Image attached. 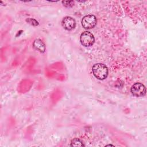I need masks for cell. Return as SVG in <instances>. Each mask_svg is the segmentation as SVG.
Listing matches in <instances>:
<instances>
[{
    "instance_id": "277c9868",
    "label": "cell",
    "mask_w": 147,
    "mask_h": 147,
    "mask_svg": "<svg viewBox=\"0 0 147 147\" xmlns=\"http://www.w3.org/2000/svg\"><path fill=\"white\" fill-rule=\"evenodd\" d=\"M131 94L136 97L144 96L146 94V90L145 86L141 83H135L131 87Z\"/></svg>"
},
{
    "instance_id": "ba28073f",
    "label": "cell",
    "mask_w": 147,
    "mask_h": 147,
    "mask_svg": "<svg viewBox=\"0 0 147 147\" xmlns=\"http://www.w3.org/2000/svg\"><path fill=\"white\" fill-rule=\"evenodd\" d=\"M62 3L66 7H71L74 5V2L73 1H62Z\"/></svg>"
},
{
    "instance_id": "6da1fadb",
    "label": "cell",
    "mask_w": 147,
    "mask_h": 147,
    "mask_svg": "<svg viewBox=\"0 0 147 147\" xmlns=\"http://www.w3.org/2000/svg\"><path fill=\"white\" fill-rule=\"evenodd\" d=\"M92 71L94 76L99 80H103L108 75V68L107 66L102 63L94 64L92 67Z\"/></svg>"
},
{
    "instance_id": "52a82bcc",
    "label": "cell",
    "mask_w": 147,
    "mask_h": 147,
    "mask_svg": "<svg viewBox=\"0 0 147 147\" xmlns=\"http://www.w3.org/2000/svg\"><path fill=\"white\" fill-rule=\"evenodd\" d=\"M71 146H83L84 144L83 142L79 138H74L71 141Z\"/></svg>"
},
{
    "instance_id": "3957f363",
    "label": "cell",
    "mask_w": 147,
    "mask_h": 147,
    "mask_svg": "<svg viewBox=\"0 0 147 147\" xmlns=\"http://www.w3.org/2000/svg\"><path fill=\"white\" fill-rule=\"evenodd\" d=\"M97 23L96 17L92 14H88L84 16L82 20V25L86 29L93 28Z\"/></svg>"
},
{
    "instance_id": "9c48e42d",
    "label": "cell",
    "mask_w": 147,
    "mask_h": 147,
    "mask_svg": "<svg viewBox=\"0 0 147 147\" xmlns=\"http://www.w3.org/2000/svg\"><path fill=\"white\" fill-rule=\"evenodd\" d=\"M26 21L29 24H30V25H33V26H37V25H38V22L36 20L33 19V18H28Z\"/></svg>"
},
{
    "instance_id": "7a4b0ae2",
    "label": "cell",
    "mask_w": 147,
    "mask_h": 147,
    "mask_svg": "<svg viewBox=\"0 0 147 147\" xmlns=\"http://www.w3.org/2000/svg\"><path fill=\"white\" fill-rule=\"evenodd\" d=\"M80 41L81 44L84 47H91L94 43L95 38L92 33L87 30L81 33L80 36Z\"/></svg>"
},
{
    "instance_id": "5b68a950",
    "label": "cell",
    "mask_w": 147,
    "mask_h": 147,
    "mask_svg": "<svg viewBox=\"0 0 147 147\" xmlns=\"http://www.w3.org/2000/svg\"><path fill=\"white\" fill-rule=\"evenodd\" d=\"M61 25L65 30L70 31L75 28L76 21L72 17L66 16L61 21Z\"/></svg>"
},
{
    "instance_id": "8992f818",
    "label": "cell",
    "mask_w": 147,
    "mask_h": 147,
    "mask_svg": "<svg viewBox=\"0 0 147 147\" xmlns=\"http://www.w3.org/2000/svg\"><path fill=\"white\" fill-rule=\"evenodd\" d=\"M33 47L41 53H44L45 51V45L42 41L39 38L34 40L33 42Z\"/></svg>"
}]
</instances>
